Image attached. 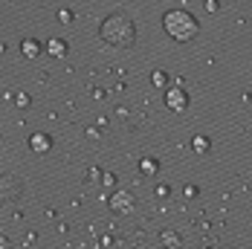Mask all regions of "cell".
Returning <instances> with one entry per match:
<instances>
[{
    "mask_svg": "<svg viewBox=\"0 0 252 249\" xmlns=\"http://www.w3.org/2000/svg\"><path fill=\"white\" fill-rule=\"evenodd\" d=\"M151 84H154V87H165V84H168V73L154 70V73H151Z\"/></svg>",
    "mask_w": 252,
    "mask_h": 249,
    "instance_id": "obj_11",
    "label": "cell"
},
{
    "mask_svg": "<svg viewBox=\"0 0 252 249\" xmlns=\"http://www.w3.org/2000/svg\"><path fill=\"white\" fill-rule=\"evenodd\" d=\"M15 104H18L21 110H26V107H29V96H26V93H18V96H15Z\"/></svg>",
    "mask_w": 252,
    "mask_h": 249,
    "instance_id": "obj_13",
    "label": "cell"
},
{
    "mask_svg": "<svg viewBox=\"0 0 252 249\" xmlns=\"http://www.w3.org/2000/svg\"><path fill=\"white\" fill-rule=\"evenodd\" d=\"M58 21L70 24V21H73V12H70V9H58Z\"/></svg>",
    "mask_w": 252,
    "mask_h": 249,
    "instance_id": "obj_15",
    "label": "cell"
},
{
    "mask_svg": "<svg viewBox=\"0 0 252 249\" xmlns=\"http://www.w3.org/2000/svg\"><path fill=\"white\" fill-rule=\"evenodd\" d=\"M101 183H104L107 188H113V186H116V174H110V171H107V174H101Z\"/></svg>",
    "mask_w": 252,
    "mask_h": 249,
    "instance_id": "obj_14",
    "label": "cell"
},
{
    "mask_svg": "<svg viewBox=\"0 0 252 249\" xmlns=\"http://www.w3.org/2000/svg\"><path fill=\"white\" fill-rule=\"evenodd\" d=\"M21 191H24V180L18 174H12V171H3L0 174V209L6 206V203H12V200L21 197Z\"/></svg>",
    "mask_w": 252,
    "mask_h": 249,
    "instance_id": "obj_3",
    "label": "cell"
},
{
    "mask_svg": "<svg viewBox=\"0 0 252 249\" xmlns=\"http://www.w3.org/2000/svg\"><path fill=\"white\" fill-rule=\"evenodd\" d=\"M157 194H159V197H168V194H171V188H168V186H159V188H157Z\"/></svg>",
    "mask_w": 252,
    "mask_h": 249,
    "instance_id": "obj_16",
    "label": "cell"
},
{
    "mask_svg": "<svg viewBox=\"0 0 252 249\" xmlns=\"http://www.w3.org/2000/svg\"><path fill=\"white\" fill-rule=\"evenodd\" d=\"M0 249H12V244H9V238H6V235H0Z\"/></svg>",
    "mask_w": 252,
    "mask_h": 249,
    "instance_id": "obj_18",
    "label": "cell"
},
{
    "mask_svg": "<svg viewBox=\"0 0 252 249\" xmlns=\"http://www.w3.org/2000/svg\"><path fill=\"white\" fill-rule=\"evenodd\" d=\"M29 148L35 151V154H47V151L52 148V136L50 133H41V130L32 133V136H29Z\"/></svg>",
    "mask_w": 252,
    "mask_h": 249,
    "instance_id": "obj_6",
    "label": "cell"
},
{
    "mask_svg": "<svg viewBox=\"0 0 252 249\" xmlns=\"http://www.w3.org/2000/svg\"><path fill=\"white\" fill-rule=\"evenodd\" d=\"M99 35H101V41H107L110 47L127 50V47L136 44V24L125 12H110L99 24Z\"/></svg>",
    "mask_w": 252,
    "mask_h": 249,
    "instance_id": "obj_1",
    "label": "cell"
},
{
    "mask_svg": "<svg viewBox=\"0 0 252 249\" xmlns=\"http://www.w3.org/2000/svg\"><path fill=\"white\" fill-rule=\"evenodd\" d=\"M186 197H197V186H186Z\"/></svg>",
    "mask_w": 252,
    "mask_h": 249,
    "instance_id": "obj_17",
    "label": "cell"
},
{
    "mask_svg": "<svg viewBox=\"0 0 252 249\" xmlns=\"http://www.w3.org/2000/svg\"><path fill=\"white\" fill-rule=\"evenodd\" d=\"M162 29H165V35L171 41L189 44V41H194L200 35V21L191 12H186V9H168L162 15Z\"/></svg>",
    "mask_w": 252,
    "mask_h": 249,
    "instance_id": "obj_2",
    "label": "cell"
},
{
    "mask_svg": "<svg viewBox=\"0 0 252 249\" xmlns=\"http://www.w3.org/2000/svg\"><path fill=\"white\" fill-rule=\"evenodd\" d=\"M209 145H212V142H209L206 136H194V139H191V148L197 151V154H206V151H209Z\"/></svg>",
    "mask_w": 252,
    "mask_h": 249,
    "instance_id": "obj_12",
    "label": "cell"
},
{
    "mask_svg": "<svg viewBox=\"0 0 252 249\" xmlns=\"http://www.w3.org/2000/svg\"><path fill=\"white\" fill-rule=\"evenodd\" d=\"M67 41H61V38H50L47 41V55H52V58H64L67 55Z\"/></svg>",
    "mask_w": 252,
    "mask_h": 249,
    "instance_id": "obj_8",
    "label": "cell"
},
{
    "mask_svg": "<svg viewBox=\"0 0 252 249\" xmlns=\"http://www.w3.org/2000/svg\"><path fill=\"white\" fill-rule=\"evenodd\" d=\"M200 249H212V247H200Z\"/></svg>",
    "mask_w": 252,
    "mask_h": 249,
    "instance_id": "obj_19",
    "label": "cell"
},
{
    "mask_svg": "<svg viewBox=\"0 0 252 249\" xmlns=\"http://www.w3.org/2000/svg\"><path fill=\"white\" fill-rule=\"evenodd\" d=\"M133 206H136V197H133L130 191H122V188L107 197V209H110L113 215H130Z\"/></svg>",
    "mask_w": 252,
    "mask_h": 249,
    "instance_id": "obj_4",
    "label": "cell"
},
{
    "mask_svg": "<svg viewBox=\"0 0 252 249\" xmlns=\"http://www.w3.org/2000/svg\"><path fill=\"white\" fill-rule=\"evenodd\" d=\"M165 107L168 110H177V113H183L186 107H189V93L177 84V87H168L165 90Z\"/></svg>",
    "mask_w": 252,
    "mask_h": 249,
    "instance_id": "obj_5",
    "label": "cell"
},
{
    "mask_svg": "<svg viewBox=\"0 0 252 249\" xmlns=\"http://www.w3.org/2000/svg\"><path fill=\"white\" fill-rule=\"evenodd\" d=\"M159 241H162V247L165 249H180L183 247V238L177 235L174 229H162V232H159Z\"/></svg>",
    "mask_w": 252,
    "mask_h": 249,
    "instance_id": "obj_7",
    "label": "cell"
},
{
    "mask_svg": "<svg viewBox=\"0 0 252 249\" xmlns=\"http://www.w3.org/2000/svg\"><path fill=\"white\" fill-rule=\"evenodd\" d=\"M21 55H24V58H38V55H41V44H38L35 38H24V41H21Z\"/></svg>",
    "mask_w": 252,
    "mask_h": 249,
    "instance_id": "obj_9",
    "label": "cell"
},
{
    "mask_svg": "<svg viewBox=\"0 0 252 249\" xmlns=\"http://www.w3.org/2000/svg\"><path fill=\"white\" fill-rule=\"evenodd\" d=\"M139 171H142L145 177H154L157 171H159V162H157L154 156H142V159H139Z\"/></svg>",
    "mask_w": 252,
    "mask_h": 249,
    "instance_id": "obj_10",
    "label": "cell"
}]
</instances>
